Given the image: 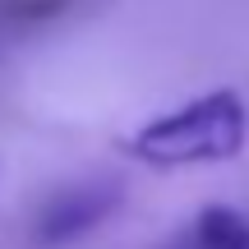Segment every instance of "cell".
<instances>
[{"label":"cell","mask_w":249,"mask_h":249,"mask_svg":"<svg viewBox=\"0 0 249 249\" xmlns=\"http://www.w3.org/2000/svg\"><path fill=\"white\" fill-rule=\"evenodd\" d=\"M249 143V107L235 88H217L189 97L185 107L161 111L124 139L139 166L152 171H189V166H222L235 161Z\"/></svg>","instance_id":"obj_1"},{"label":"cell","mask_w":249,"mask_h":249,"mask_svg":"<svg viewBox=\"0 0 249 249\" xmlns=\"http://www.w3.org/2000/svg\"><path fill=\"white\" fill-rule=\"evenodd\" d=\"M120 208H124L120 180H74V185H60L33 213V245L37 249L79 245L92 231H102Z\"/></svg>","instance_id":"obj_2"},{"label":"cell","mask_w":249,"mask_h":249,"mask_svg":"<svg viewBox=\"0 0 249 249\" xmlns=\"http://www.w3.org/2000/svg\"><path fill=\"white\" fill-rule=\"evenodd\" d=\"M166 249H249V217L231 203H208Z\"/></svg>","instance_id":"obj_3"},{"label":"cell","mask_w":249,"mask_h":249,"mask_svg":"<svg viewBox=\"0 0 249 249\" xmlns=\"http://www.w3.org/2000/svg\"><path fill=\"white\" fill-rule=\"evenodd\" d=\"M79 0H0V37H23L65 18Z\"/></svg>","instance_id":"obj_4"}]
</instances>
